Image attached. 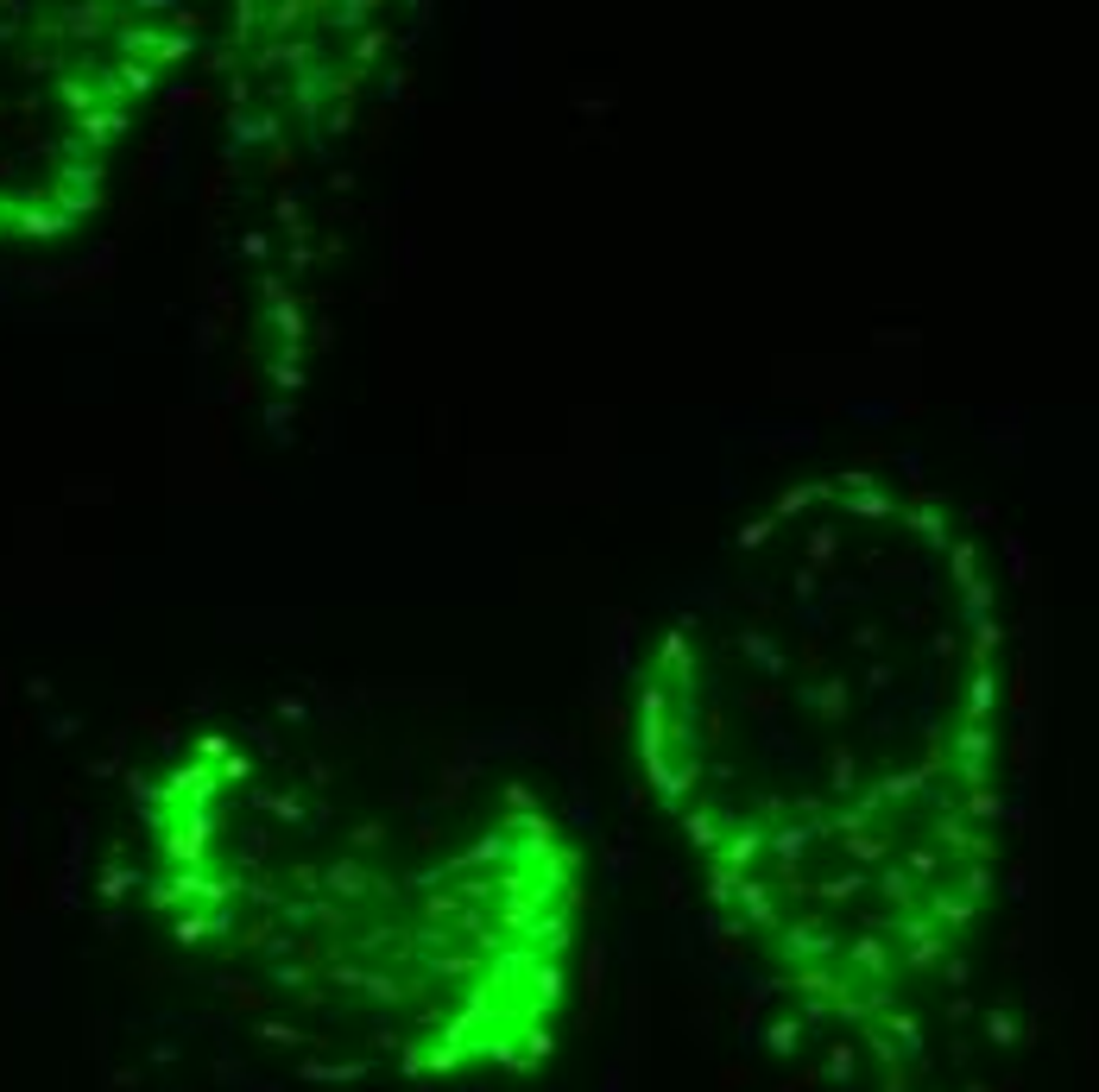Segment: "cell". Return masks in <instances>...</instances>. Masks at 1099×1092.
I'll return each instance as SVG.
<instances>
[{
	"label": "cell",
	"instance_id": "1",
	"mask_svg": "<svg viewBox=\"0 0 1099 1092\" xmlns=\"http://www.w3.org/2000/svg\"><path fill=\"white\" fill-rule=\"evenodd\" d=\"M575 846L493 789L304 802L209 745L159 802V904L183 947L418 1080L519 1073L575 960Z\"/></svg>",
	"mask_w": 1099,
	"mask_h": 1092
},
{
	"label": "cell",
	"instance_id": "2",
	"mask_svg": "<svg viewBox=\"0 0 1099 1092\" xmlns=\"http://www.w3.org/2000/svg\"><path fill=\"white\" fill-rule=\"evenodd\" d=\"M183 51L190 26L165 7H0V247L63 240L101 209L133 120Z\"/></svg>",
	"mask_w": 1099,
	"mask_h": 1092
}]
</instances>
